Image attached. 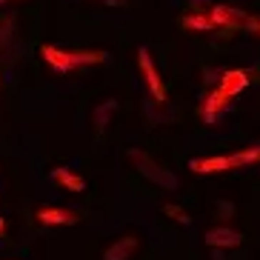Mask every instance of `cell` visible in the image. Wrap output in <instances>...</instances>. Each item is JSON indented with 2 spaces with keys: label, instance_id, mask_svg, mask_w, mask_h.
Returning <instances> with one entry per match:
<instances>
[{
  "label": "cell",
  "instance_id": "1",
  "mask_svg": "<svg viewBox=\"0 0 260 260\" xmlns=\"http://www.w3.org/2000/svg\"><path fill=\"white\" fill-rule=\"evenodd\" d=\"M43 60L52 66L57 75H66V72H75L80 66H94V63H106L109 54L106 52H66V49H57V46H43L40 49Z\"/></svg>",
  "mask_w": 260,
  "mask_h": 260
},
{
  "label": "cell",
  "instance_id": "2",
  "mask_svg": "<svg viewBox=\"0 0 260 260\" xmlns=\"http://www.w3.org/2000/svg\"><path fill=\"white\" fill-rule=\"evenodd\" d=\"M129 157L135 160V166H138V172L146 177V180H152L154 186H160V189H169V191H175L177 189V177L172 175V172H166V169H160L157 163L149 157V154L138 152V149H132Z\"/></svg>",
  "mask_w": 260,
  "mask_h": 260
},
{
  "label": "cell",
  "instance_id": "3",
  "mask_svg": "<svg viewBox=\"0 0 260 260\" xmlns=\"http://www.w3.org/2000/svg\"><path fill=\"white\" fill-rule=\"evenodd\" d=\"M138 63H140L143 80H146V86H149V92H152L154 103H166V89H163L160 75H157V69H154V63H152V57H149V49L146 46L138 49Z\"/></svg>",
  "mask_w": 260,
  "mask_h": 260
},
{
  "label": "cell",
  "instance_id": "4",
  "mask_svg": "<svg viewBox=\"0 0 260 260\" xmlns=\"http://www.w3.org/2000/svg\"><path fill=\"white\" fill-rule=\"evenodd\" d=\"M226 109H232V98L226 92H220V89H217V92L209 94L206 103L200 106V117H203L209 126H214V123L220 120V112H226Z\"/></svg>",
  "mask_w": 260,
  "mask_h": 260
},
{
  "label": "cell",
  "instance_id": "5",
  "mask_svg": "<svg viewBox=\"0 0 260 260\" xmlns=\"http://www.w3.org/2000/svg\"><path fill=\"white\" fill-rule=\"evenodd\" d=\"M240 243H243V235L229 226H217V229L206 232V246H212V249H235Z\"/></svg>",
  "mask_w": 260,
  "mask_h": 260
},
{
  "label": "cell",
  "instance_id": "6",
  "mask_svg": "<svg viewBox=\"0 0 260 260\" xmlns=\"http://www.w3.org/2000/svg\"><path fill=\"white\" fill-rule=\"evenodd\" d=\"M38 220L43 226H75L80 217L75 212H69V209H40Z\"/></svg>",
  "mask_w": 260,
  "mask_h": 260
},
{
  "label": "cell",
  "instance_id": "7",
  "mask_svg": "<svg viewBox=\"0 0 260 260\" xmlns=\"http://www.w3.org/2000/svg\"><path fill=\"white\" fill-rule=\"evenodd\" d=\"M189 169L194 172V175H214V172H226L229 166V157H194V160L189 163Z\"/></svg>",
  "mask_w": 260,
  "mask_h": 260
},
{
  "label": "cell",
  "instance_id": "8",
  "mask_svg": "<svg viewBox=\"0 0 260 260\" xmlns=\"http://www.w3.org/2000/svg\"><path fill=\"white\" fill-rule=\"evenodd\" d=\"M135 249H138V237L126 235V237H120V240H115V243L109 246L103 260H129Z\"/></svg>",
  "mask_w": 260,
  "mask_h": 260
},
{
  "label": "cell",
  "instance_id": "9",
  "mask_svg": "<svg viewBox=\"0 0 260 260\" xmlns=\"http://www.w3.org/2000/svg\"><path fill=\"white\" fill-rule=\"evenodd\" d=\"M249 86V75H246L243 69H232L223 75V83H220V92H226L229 98H235V94H240Z\"/></svg>",
  "mask_w": 260,
  "mask_h": 260
},
{
  "label": "cell",
  "instance_id": "10",
  "mask_svg": "<svg viewBox=\"0 0 260 260\" xmlns=\"http://www.w3.org/2000/svg\"><path fill=\"white\" fill-rule=\"evenodd\" d=\"M52 177H54V180H57V183L63 186V189H69V191H83V189H86L83 177H80V175H75V172H72V169H66V166L52 169Z\"/></svg>",
  "mask_w": 260,
  "mask_h": 260
},
{
  "label": "cell",
  "instance_id": "11",
  "mask_svg": "<svg viewBox=\"0 0 260 260\" xmlns=\"http://www.w3.org/2000/svg\"><path fill=\"white\" fill-rule=\"evenodd\" d=\"M249 163H260V143H257V146H249V149H243V152L229 154V166H232V169L249 166Z\"/></svg>",
  "mask_w": 260,
  "mask_h": 260
},
{
  "label": "cell",
  "instance_id": "12",
  "mask_svg": "<svg viewBox=\"0 0 260 260\" xmlns=\"http://www.w3.org/2000/svg\"><path fill=\"white\" fill-rule=\"evenodd\" d=\"M115 112H117V100H106V103H100V106L92 112V117H94V126H98V129L103 132V129L109 126V117L115 115Z\"/></svg>",
  "mask_w": 260,
  "mask_h": 260
},
{
  "label": "cell",
  "instance_id": "13",
  "mask_svg": "<svg viewBox=\"0 0 260 260\" xmlns=\"http://www.w3.org/2000/svg\"><path fill=\"white\" fill-rule=\"evenodd\" d=\"M180 23L186 26V29H198V31H214L217 26L209 20V17H203V15H186Z\"/></svg>",
  "mask_w": 260,
  "mask_h": 260
},
{
  "label": "cell",
  "instance_id": "14",
  "mask_svg": "<svg viewBox=\"0 0 260 260\" xmlns=\"http://www.w3.org/2000/svg\"><path fill=\"white\" fill-rule=\"evenodd\" d=\"M163 214H169L172 220L183 223V226H191V217H189V214H186L180 206H175V203H166V206H163Z\"/></svg>",
  "mask_w": 260,
  "mask_h": 260
},
{
  "label": "cell",
  "instance_id": "15",
  "mask_svg": "<svg viewBox=\"0 0 260 260\" xmlns=\"http://www.w3.org/2000/svg\"><path fill=\"white\" fill-rule=\"evenodd\" d=\"M217 212H220V217H232L235 206H232V203H226V200H220V203H217Z\"/></svg>",
  "mask_w": 260,
  "mask_h": 260
},
{
  "label": "cell",
  "instance_id": "16",
  "mask_svg": "<svg viewBox=\"0 0 260 260\" xmlns=\"http://www.w3.org/2000/svg\"><path fill=\"white\" fill-rule=\"evenodd\" d=\"M100 3H106V6H112V9H123V6H126V0H100Z\"/></svg>",
  "mask_w": 260,
  "mask_h": 260
},
{
  "label": "cell",
  "instance_id": "17",
  "mask_svg": "<svg viewBox=\"0 0 260 260\" xmlns=\"http://www.w3.org/2000/svg\"><path fill=\"white\" fill-rule=\"evenodd\" d=\"M3 232H6V220L0 217V237H3Z\"/></svg>",
  "mask_w": 260,
  "mask_h": 260
}]
</instances>
